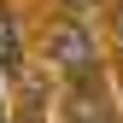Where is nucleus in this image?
Instances as JSON below:
<instances>
[{
    "label": "nucleus",
    "instance_id": "obj_4",
    "mask_svg": "<svg viewBox=\"0 0 123 123\" xmlns=\"http://www.w3.org/2000/svg\"><path fill=\"white\" fill-rule=\"evenodd\" d=\"M76 123H105V117H100V111H94V117H76Z\"/></svg>",
    "mask_w": 123,
    "mask_h": 123
},
{
    "label": "nucleus",
    "instance_id": "obj_1",
    "mask_svg": "<svg viewBox=\"0 0 123 123\" xmlns=\"http://www.w3.org/2000/svg\"><path fill=\"white\" fill-rule=\"evenodd\" d=\"M47 53H53V65L65 70L70 82H88V76L100 70V47H94V35H88L82 24H53Z\"/></svg>",
    "mask_w": 123,
    "mask_h": 123
},
{
    "label": "nucleus",
    "instance_id": "obj_2",
    "mask_svg": "<svg viewBox=\"0 0 123 123\" xmlns=\"http://www.w3.org/2000/svg\"><path fill=\"white\" fill-rule=\"evenodd\" d=\"M0 70H6V76H18V70H24V35H18L12 6H0Z\"/></svg>",
    "mask_w": 123,
    "mask_h": 123
},
{
    "label": "nucleus",
    "instance_id": "obj_3",
    "mask_svg": "<svg viewBox=\"0 0 123 123\" xmlns=\"http://www.w3.org/2000/svg\"><path fill=\"white\" fill-rule=\"evenodd\" d=\"M65 6H70V12H94V0H65Z\"/></svg>",
    "mask_w": 123,
    "mask_h": 123
}]
</instances>
